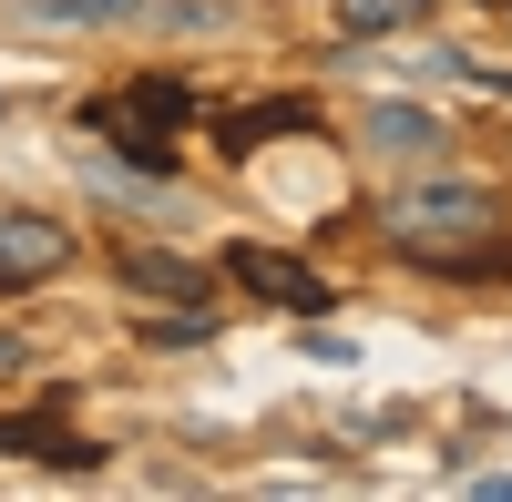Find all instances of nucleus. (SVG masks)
<instances>
[{"label":"nucleus","instance_id":"obj_1","mask_svg":"<svg viewBox=\"0 0 512 502\" xmlns=\"http://www.w3.org/2000/svg\"><path fill=\"white\" fill-rule=\"evenodd\" d=\"M379 236L400 246V257H420V267H492V246H502V195L492 185H461V175H441V185H410V195H390L379 205Z\"/></svg>","mask_w":512,"mask_h":502},{"label":"nucleus","instance_id":"obj_2","mask_svg":"<svg viewBox=\"0 0 512 502\" xmlns=\"http://www.w3.org/2000/svg\"><path fill=\"white\" fill-rule=\"evenodd\" d=\"M195 123V93L175 72H144V82H123V93L93 103V134H113V154H134L144 175H164V144H175Z\"/></svg>","mask_w":512,"mask_h":502},{"label":"nucleus","instance_id":"obj_3","mask_svg":"<svg viewBox=\"0 0 512 502\" xmlns=\"http://www.w3.org/2000/svg\"><path fill=\"white\" fill-rule=\"evenodd\" d=\"M226 277L246 287V298H267V308H297V318H318V308H328V287H318V267H297V257H277V246H226Z\"/></svg>","mask_w":512,"mask_h":502},{"label":"nucleus","instance_id":"obj_4","mask_svg":"<svg viewBox=\"0 0 512 502\" xmlns=\"http://www.w3.org/2000/svg\"><path fill=\"white\" fill-rule=\"evenodd\" d=\"M52 267H72V226L0 205V287H31V277H52Z\"/></svg>","mask_w":512,"mask_h":502},{"label":"nucleus","instance_id":"obj_5","mask_svg":"<svg viewBox=\"0 0 512 502\" xmlns=\"http://www.w3.org/2000/svg\"><path fill=\"white\" fill-rule=\"evenodd\" d=\"M277 134H318V103L308 93H267V103L216 113V154H256V144H277Z\"/></svg>","mask_w":512,"mask_h":502},{"label":"nucleus","instance_id":"obj_6","mask_svg":"<svg viewBox=\"0 0 512 502\" xmlns=\"http://www.w3.org/2000/svg\"><path fill=\"white\" fill-rule=\"evenodd\" d=\"M123 287H134V298H175V308H205V298H216V277L185 267V257H164V246H123Z\"/></svg>","mask_w":512,"mask_h":502},{"label":"nucleus","instance_id":"obj_7","mask_svg":"<svg viewBox=\"0 0 512 502\" xmlns=\"http://www.w3.org/2000/svg\"><path fill=\"white\" fill-rule=\"evenodd\" d=\"M451 134H441V113H420V103H369V154H390V164H431Z\"/></svg>","mask_w":512,"mask_h":502},{"label":"nucleus","instance_id":"obj_8","mask_svg":"<svg viewBox=\"0 0 512 502\" xmlns=\"http://www.w3.org/2000/svg\"><path fill=\"white\" fill-rule=\"evenodd\" d=\"M0 451H31V462H52V472H93L103 462V451L82 431H62V421H0Z\"/></svg>","mask_w":512,"mask_h":502},{"label":"nucleus","instance_id":"obj_9","mask_svg":"<svg viewBox=\"0 0 512 502\" xmlns=\"http://www.w3.org/2000/svg\"><path fill=\"white\" fill-rule=\"evenodd\" d=\"M144 0H31V21H134Z\"/></svg>","mask_w":512,"mask_h":502},{"label":"nucleus","instance_id":"obj_10","mask_svg":"<svg viewBox=\"0 0 512 502\" xmlns=\"http://www.w3.org/2000/svg\"><path fill=\"white\" fill-rule=\"evenodd\" d=\"M338 21H349V31H410V0H349Z\"/></svg>","mask_w":512,"mask_h":502},{"label":"nucleus","instance_id":"obj_11","mask_svg":"<svg viewBox=\"0 0 512 502\" xmlns=\"http://www.w3.org/2000/svg\"><path fill=\"white\" fill-rule=\"evenodd\" d=\"M461 492H472V502H512V472H472Z\"/></svg>","mask_w":512,"mask_h":502},{"label":"nucleus","instance_id":"obj_12","mask_svg":"<svg viewBox=\"0 0 512 502\" xmlns=\"http://www.w3.org/2000/svg\"><path fill=\"white\" fill-rule=\"evenodd\" d=\"M0 369H21V339H0Z\"/></svg>","mask_w":512,"mask_h":502}]
</instances>
